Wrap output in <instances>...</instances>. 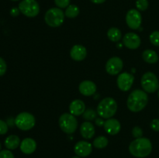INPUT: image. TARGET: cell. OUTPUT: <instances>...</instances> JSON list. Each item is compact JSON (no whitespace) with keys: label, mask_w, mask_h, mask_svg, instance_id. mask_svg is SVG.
<instances>
[{"label":"cell","mask_w":159,"mask_h":158,"mask_svg":"<svg viewBox=\"0 0 159 158\" xmlns=\"http://www.w3.org/2000/svg\"><path fill=\"white\" fill-rule=\"evenodd\" d=\"M96 85L92 81L85 80L83 81L80 83L79 86V90L82 94L85 96H91L96 93Z\"/></svg>","instance_id":"cell-15"},{"label":"cell","mask_w":159,"mask_h":158,"mask_svg":"<svg viewBox=\"0 0 159 158\" xmlns=\"http://www.w3.org/2000/svg\"><path fill=\"white\" fill-rule=\"evenodd\" d=\"M134 81V77L133 74L128 72H124L119 74L117 77V86L121 91H127L131 88Z\"/></svg>","instance_id":"cell-11"},{"label":"cell","mask_w":159,"mask_h":158,"mask_svg":"<svg viewBox=\"0 0 159 158\" xmlns=\"http://www.w3.org/2000/svg\"><path fill=\"white\" fill-rule=\"evenodd\" d=\"M132 135H133V136L135 138V139L142 137L143 131L142 129H141V127L139 126L134 127L133 129H132Z\"/></svg>","instance_id":"cell-29"},{"label":"cell","mask_w":159,"mask_h":158,"mask_svg":"<svg viewBox=\"0 0 159 158\" xmlns=\"http://www.w3.org/2000/svg\"><path fill=\"white\" fill-rule=\"evenodd\" d=\"M65 15V13L60 8H51L45 13L44 20L51 27H58L64 23Z\"/></svg>","instance_id":"cell-4"},{"label":"cell","mask_w":159,"mask_h":158,"mask_svg":"<svg viewBox=\"0 0 159 158\" xmlns=\"http://www.w3.org/2000/svg\"><path fill=\"white\" fill-rule=\"evenodd\" d=\"M70 56L75 61H82L87 56L86 48L80 44L74 45L70 51Z\"/></svg>","instance_id":"cell-14"},{"label":"cell","mask_w":159,"mask_h":158,"mask_svg":"<svg viewBox=\"0 0 159 158\" xmlns=\"http://www.w3.org/2000/svg\"><path fill=\"white\" fill-rule=\"evenodd\" d=\"M71 158H81L80 156H73V157H71Z\"/></svg>","instance_id":"cell-37"},{"label":"cell","mask_w":159,"mask_h":158,"mask_svg":"<svg viewBox=\"0 0 159 158\" xmlns=\"http://www.w3.org/2000/svg\"><path fill=\"white\" fill-rule=\"evenodd\" d=\"M96 115H97V112L96 111L89 108V109L85 110V112L82 114V116H83L84 119H86L87 121H91L96 119Z\"/></svg>","instance_id":"cell-25"},{"label":"cell","mask_w":159,"mask_h":158,"mask_svg":"<svg viewBox=\"0 0 159 158\" xmlns=\"http://www.w3.org/2000/svg\"><path fill=\"white\" fill-rule=\"evenodd\" d=\"M124 63L118 57H113L107 60L106 64V71L110 75H116L122 71Z\"/></svg>","instance_id":"cell-10"},{"label":"cell","mask_w":159,"mask_h":158,"mask_svg":"<svg viewBox=\"0 0 159 158\" xmlns=\"http://www.w3.org/2000/svg\"><path fill=\"white\" fill-rule=\"evenodd\" d=\"M12 1H15L16 2V1H19V0H12Z\"/></svg>","instance_id":"cell-39"},{"label":"cell","mask_w":159,"mask_h":158,"mask_svg":"<svg viewBox=\"0 0 159 158\" xmlns=\"http://www.w3.org/2000/svg\"><path fill=\"white\" fill-rule=\"evenodd\" d=\"M69 111L73 116H81L85 111V105L83 101L80 99H75L72 101L69 105Z\"/></svg>","instance_id":"cell-18"},{"label":"cell","mask_w":159,"mask_h":158,"mask_svg":"<svg viewBox=\"0 0 159 158\" xmlns=\"http://www.w3.org/2000/svg\"><path fill=\"white\" fill-rule=\"evenodd\" d=\"M0 158H15L14 155L9 150H2L0 151Z\"/></svg>","instance_id":"cell-30"},{"label":"cell","mask_w":159,"mask_h":158,"mask_svg":"<svg viewBox=\"0 0 159 158\" xmlns=\"http://www.w3.org/2000/svg\"><path fill=\"white\" fill-rule=\"evenodd\" d=\"M92 2L95 3V4H102L106 0H90Z\"/></svg>","instance_id":"cell-36"},{"label":"cell","mask_w":159,"mask_h":158,"mask_svg":"<svg viewBox=\"0 0 159 158\" xmlns=\"http://www.w3.org/2000/svg\"><path fill=\"white\" fill-rule=\"evenodd\" d=\"M58 123L61 129L67 134L74 133L78 128L77 119L71 113L62 114L59 118Z\"/></svg>","instance_id":"cell-5"},{"label":"cell","mask_w":159,"mask_h":158,"mask_svg":"<svg viewBox=\"0 0 159 158\" xmlns=\"http://www.w3.org/2000/svg\"><path fill=\"white\" fill-rule=\"evenodd\" d=\"M20 137L16 135H10L5 139V146L9 150H16L20 145Z\"/></svg>","instance_id":"cell-20"},{"label":"cell","mask_w":159,"mask_h":158,"mask_svg":"<svg viewBox=\"0 0 159 158\" xmlns=\"http://www.w3.org/2000/svg\"><path fill=\"white\" fill-rule=\"evenodd\" d=\"M141 87L145 92L154 93L158 90L159 87L158 79L154 73L146 72L141 77Z\"/></svg>","instance_id":"cell-7"},{"label":"cell","mask_w":159,"mask_h":158,"mask_svg":"<svg viewBox=\"0 0 159 158\" xmlns=\"http://www.w3.org/2000/svg\"><path fill=\"white\" fill-rule=\"evenodd\" d=\"M142 58L146 63L155 64L158 60V56L157 53L153 50L148 49L143 52Z\"/></svg>","instance_id":"cell-21"},{"label":"cell","mask_w":159,"mask_h":158,"mask_svg":"<svg viewBox=\"0 0 159 158\" xmlns=\"http://www.w3.org/2000/svg\"><path fill=\"white\" fill-rule=\"evenodd\" d=\"M151 43L156 46H159V31H154L151 33L150 37Z\"/></svg>","instance_id":"cell-27"},{"label":"cell","mask_w":159,"mask_h":158,"mask_svg":"<svg viewBox=\"0 0 159 158\" xmlns=\"http://www.w3.org/2000/svg\"><path fill=\"white\" fill-rule=\"evenodd\" d=\"M56 6L60 9L67 8L70 4V0H54Z\"/></svg>","instance_id":"cell-28"},{"label":"cell","mask_w":159,"mask_h":158,"mask_svg":"<svg viewBox=\"0 0 159 158\" xmlns=\"http://www.w3.org/2000/svg\"><path fill=\"white\" fill-rule=\"evenodd\" d=\"M158 98H159V91H158Z\"/></svg>","instance_id":"cell-40"},{"label":"cell","mask_w":159,"mask_h":158,"mask_svg":"<svg viewBox=\"0 0 159 158\" xmlns=\"http://www.w3.org/2000/svg\"><path fill=\"white\" fill-rule=\"evenodd\" d=\"M35 117L30 112H23L17 115L15 119V125L23 131H27L35 125Z\"/></svg>","instance_id":"cell-6"},{"label":"cell","mask_w":159,"mask_h":158,"mask_svg":"<svg viewBox=\"0 0 159 158\" xmlns=\"http://www.w3.org/2000/svg\"><path fill=\"white\" fill-rule=\"evenodd\" d=\"M18 8L21 13L30 18L37 16L40 12V6L36 0H23Z\"/></svg>","instance_id":"cell-8"},{"label":"cell","mask_w":159,"mask_h":158,"mask_svg":"<svg viewBox=\"0 0 159 158\" xmlns=\"http://www.w3.org/2000/svg\"><path fill=\"white\" fill-rule=\"evenodd\" d=\"M117 111V103L113 98L107 97L102 99L97 106V114L102 119H110Z\"/></svg>","instance_id":"cell-3"},{"label":"cell","mask_w":159,"mask_h":158,"mask_svg":"<svg viewBox=\"0 0 159 158\" xmlns=\"http://www.w3.org/2000/svg\"><path fill=\"white\" fill-rule=\"evenodd\" d=\"M107 37L112 42H118L122 37V33L118 28L112 27L107 32Z\"/></svg>","instance_id":"cell-22"},{"label":"cell","mask_w":159,"mask_h":158,"mask_svg":"<svg viewBox=\"0 0 159 158\" xmlns=\"http://www.w3.org/2000/svg\"><path fill=\"white\" fill-rule=\"evenodd\" d=\"M8 129H9L8 124L5 121L0 119V135L6 134L8 132Z\"/></svg>","instance_id":"cell-32"},{"label":"cell","mask_w":159,"mask_h":158,"mask_svg":"<svg viewBox=\"0 0 159 158\" xmlns=\"http://www.w3.org/2000/svg\"><path fill=\"white\" fill-rule=\"evenodd\" d=\"M103 126L107 133H108L109 135H112V136L117 134L120 131L121 129V125L119 121L116 119H113V118L107 119L104 123Z\"/></svg>","instance_id":"cell-16"},{"label":"cell","mask_w":159,"mask_h":158,"mask_svg":"<svg viewBox=\"0 0 159 158\" xmlns=\"http://www.w3.org/2000/svg\"><path fill=\"white\" fill-rule=\"evenodd\" d=\"M104 123H105V122L102 120V119H100V118H99V119H96V124L97 125H99V126H101V125H104Z\"/></svg>","instance_id":"cell-35"},{"label":"cell","mask_w":159,"mask_h":158,"mask_svg":"<svg viewBox=\"0 0 159 158\" xmlns=\"http://www.w3.org/2000/svg\"><path fill=\"white\" fill-rule=\"evenodd\" d=\"M108 139L104 136H99L93 141V147L96 149H103L108 145Z\"/></svg>","instance_id":"cell-24"},{"label":"cell","mask_w":159,"mask_h":158,"mask_svg":"<svg viewBox=\"0 0 159 158\" xmlns=\"http://www.w3.org/2000/svg\"><path fill=\"white\" fill-rule=\"evenodd\" d=\"M20 12V9H19V8H16V7H13L10 10L11 15L13 17H16V16H17V15H19Z\"/></svg>","instance_id":"cell-34"},{"label":"cell","mask_w":159,"mask_h":158,"mask_svg":"<svg viewBox=\"0 0 159 158\" xmlns=\"http://www.w3.org/2000/svg\"><path fill=\"white\" fill-rule=\"evenodd\" d=\"M126 23L130 29H139L142 23V16L141 12L138 9H130L126 15Z\"/></svg>","instance_id":"cell-9"},{"label":"cell","mask_w":159,"mask_h":158,"mask_svg":"<svg viewBox=\"0 0 159 158\" xmlns=\"http://www.w3.org/2000/svg\"><path fill=\"white\" fill-rule=\"evenodd\" d=\"M93 151V145L87 141L82 140L76 143L74 147V152L80 157H86L89 156Z\"/></svg>","instance_id":"cell-12"},{"label":"cell","mask_w":159,"mask_h":158,"mask_svg":"<svg viewBox=\"0 0 159 158\" xmlns=\"http://www.w3.org/2000/svg\"><path fill=\"white\" fill-rule=\"evenodd\" d=\"M79 12H80L79 8L76 5H69V6L66 8L65 15V16L68 17V18L73 19L77 17L78 15H79Z\"/></svg>","instance_id":"cell-23"},{"label":"cell","mask_w":159,"mask_h":158,"mask_svg":"<svg viewBox=\"0 0 159 158\" xmlns=\"http://www.w3.org/2000/svg\"><path fill=\"white\" fill-rule=\"evenodd\" d=\"M150 126L152 130L155 132H159V119H155L151 122Z\"/></svg>","instance_id":"cell-33"},{"label":"cell","mask_w":159,"mask_h":158,"mask_svg":"<svg viewBox=\"0 0 159 158\" xmlns=\"http://www.w3.org/2000/svg\"><path fill=\"white\" fill-rule=\"evenodd\" d=\"M80 133L85 139H92L95 135V127L93 124L89 121L83 122L80 126Z\"/></svg>","instance_id":"cell-19"},{"label":"cell","mask_w":159,"mask_h":158,"mask_svg":"<svg viewBox=\"0 0 159 158\" xmlns=\"http://www.w3.org/2000/svg\"><path fill=\"white\" fill-rule=\"evenodd\" d=\"M1 149H2V145H1V143H0V151H1Z\"/></svg>","instance_id":"cell-38"},{"label":"cell","mask_w":159,"mask_h":158,"mask_svg":"<svg viewBox=\"0 0 159 158\" xmlns=\"http://www.w3.org/2000/svg\"><path fill=\"white\" fill-rule=\"evenodd\" d=\"M124 45L130 50L138 49L141 43V37L134 33H127L123 39Z\"/></svg>","instance_id":"cell-13"},{"label":"cell","mask_w":159,"mask_h":158,"mask_svg":"<svg viewBox=\"0 0 159 158\" xmlns=\"http://www.w3.org/2000/svg\"><path fill=\"white\" fill-rule=\"evenodd\" d=\"M152 150V144L150 139L145 137L135 139L129 145V151L134 156L144 158L148 156Z\"/></svg>","instance_id":"cell-1"},{"label":"cell","mask_w":159,"mask_h":158,"mask_svg":"<svg viewBox=\"0 0 159 158\" xmlns=\"http://www.w3.org/2000/svg\"><path fill=\"white\" fill-rule=\"evenodd\" d=\"M135 5L138 10L145 11L148 8L149 3L148 0H137Z\"/></svg>","instance_id":"cell-26"},{"label":"cell","mask_w":159,"mask_h":158,"mask_svg":"<svg viewBox=\"0 0 159 158\" xmlns=\"http://www.w3.org/2000/svg\"><path fill=\"white\" fill-rule=\"evenodd\" d=\"M148 103L147 93L142 90L137 89L132 91L127 101V108L133 112H138L144 109Z\"/></svg>","instance_id":"cell-2"},{"label":"cell","mask_w":159,"mask_h":158,"mask_svg":"<svg viewBox=\"0 0 159 158\" xmlns=\"http://www.w3.org/2000/svg\"><path fill=\"white\" fill-rule=\"evenodd\" d=\"M20 150L25 154H31L37 150V143L32 138H25L20 143Z\"/></svg>","instance_id":"cell-17"},{"label":"cell","mask_w":159,"mask_h":158,"mask_svg":"<svg viewBox=\"0 0 159 158\" xmlns=\"http://www.w3.org/2000/svg\"><path fill=\"white\" fill-rule=\"evenodd\" d=\"M6 70H7V65H6V61L4 59L0 57V77L6 74Z\"/></svg>","instance_id":"cell-31"}]
</instances>
